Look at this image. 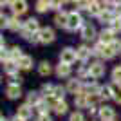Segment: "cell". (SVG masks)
<instances>
[{"mask_svg": "<svg viewBox=\"0 0 121 121\" xmlns=\"http://www.w3.org/2000/svg\"><path fill=\"white\" fill-rule=\"evenodd\" d=\"M40 22L36 20V18H33V16H31V18H27V20L24 22V29H22V38H25V40L29 42V38L33 35H36V33H40Z\"/></svg>", "mask_w": 121, "mask_h": 121, "instance_id": "obj_1", "label": "cell"}, {"mask_svg": "<svg viewBox=\"0 0 121 121\" xmlns=\"http://www.w3.org/2000/svg\"><path fill=\"white\" fill-rule=\"evenodd\" d=\"M49 105H51V110H52V114L54 116H65V114H69V103H67V99H54V98H51Z\"/></svg>", "mask_w": 121, "mask_h": 121, "instance_id": "obj_2", "label": "cell"}, {"mask_svg": "<svg viewBox=\"0 0 121 121\" xmlns=\"http://www.w3.org/2000/svg\"><path fill=\"white\" fill-rule=\"evenodd\" d=\"M107 72V67H105V61L103 60H94L89 63V74H91V78H94V80H99V78H103Z\"/></svg>", "mask_w": 121, "mask_h": 121, "instance_id": "obj_3", "label": "cell"}, {"mask_svg": "<svg viewBox=\"0 0 121 121\" xmlns=\"http://www.w3.org/2000/svg\"><path fill=\"white\" fill-rule=\"evenodd\" d=\"M65 89L69 94H72V96H76V94H81L83 92V80H80L78 76H72V78H69L65 83Z\"/></svg>", "mask_w": 121, "mask_h": 121, "instance_id": "obj_4", "label": "cell"}, {"mask_svg": "<svg viewBox=\"0 0 121 121\" xmlns=\"http://www.w3.org/2000/svg\"><path fill=\"white\" fill-rule=\"evenodd\" d=\"M4 94L7 99L15 101V99H20L22 96H25L24 91H22V85H16V83H7L4 89Z\"/></svg>", "mask_w": 121, "mask_h": 121, "instance_id": "obj_5", "label": "cell"}, {"mask_svg": "<svg viewBox=\"0 0 121 121\" xmlns=\"http://www.w3.org/2000/svg\"><path fill=\"white\" fill-rule=\"evenodd\" d=\"M60 61L61 63H67V65H74L78 61V52L72 47H63L60 51Z\"/></svg>", "mask_w": 121, "mask_h": 121, "instance_id": "obj_6", "label": "cell"}, {"mask_svg": "<svg viewBox=\"0 0 121 121\" xmlns=\"http://www.w3.org/2000/svg\"><path fill=\"white\" fill-rule=\"evenodd\" d=\"M83 18H81L80 11H71L69 13V22H67V31H78L83 27Z\"/></svg>", "mask_w": 121, "mask_h": 121, "instance_id": "obj_7", "label": "cell"}, {"mask_svg": "<svg viewBox=\"0 0 121 121\" xmlns=\"http://www.w3.org/2000/svg\"><path fill=\"white\" fill-rule=\"evenodd\" d=\"M15 116H18V117H22V119H25V121H31L33 119V116H35V107H31L29 103H22V105H18L16 107V114Z\"/></svg>", "mask_w": 121, "mask_h": 121, "instance_id": "obj_8", "label": "cell"}, {"mask_svg": "<svg viewBox=\"0 0 121 121\" xmlns=\"http://www.w3.org/2000/svg\"><path fill=\"white\" fill-rule=\"evenodd\" d=\"M98 119L99 121H116V108H112L110 105H103L99 107L98 112Z\"/></svg>", "mask_w": 121, "mask_h": 121, "instance_id": "obj_9", "label": "cell"}, {"mask_svg": "<svg viewBox=\"0 0 121 121\" xmlns=\"http://www.w3.org/2000/svg\"><path fill=\"white\" fill-rule=\"evenodd\" d=\"M54 76L58 80H69L72 78V65H67V63H58L54 67Z\"/></svg>", "mask_w": 121, "mask_h": 121, "instance_id": "obj_10", "label": "cell"}, {"mask_svg": "<svg viewBox=\"0 0 121 121\" xmlns=\"http://www.w3.org/2000/svg\"><path fill=\"white\" fill-rule=\"evenodd\" d=\"M76 52H78V61H80V63H89V60L94 56L92 47L85 45V43H81L80 47H76Z\"/></svg>", "mask_w": 121, "mask_h": 121, "instance_id": "obj_11", "label": "cell"}, {"mask_svg": "<svg viewBox=\"0 0 121 121\" xmlns=\"http://www.w3.org/2000/svg\"><path fill=\"white\" fill-rule=\"evenodd\" d=\"M38 36H40V43H42V45L52 43V42L56 40V33H54L52 27H42L40 33H38Z\"/></svg>", "mask_w": 121, "mask_h": 121, "instance_id": "obj_12", "label": "cell"}, {"mask_svg": "<svg viewBox=\"0 0 121 121\" xmlns=\"http://www.w3.org/2000/svg\"><path fill=\"white\" fill-rule=\"evenodd\" d=\"M11 13L15 16H22L27 13V9H29V5H27V0H13L11 2Z\"/></svg>", "mask_w": 121, "mask_h": 121, "instance_id": "obj_13", "label": "cell"}, {"mask_svg": "<svg viewBox=\"0 0 121 121\" xmlns=\"http://www.w3.org/2000/svg\"><path fill=\"white\" fill-rule=\"evenodd\" d=\"M80 35H81V38L85 42H89V40H96L98 38V31H96V27L92 24H83V27L80 29Z\"/></svg>", "mask_w": 121, "mask_h": 121, "instance_id": "obj_14", "label": "cell"}, {"mask_svg": "<svg viewBox=\"0 0 121 121\" xmlns=\"http://www.w3.org/2000/svg\"><path fill=\"white\" fill-rule=\"evenodd\" d=\"M117 36L114 35V31L107 25L105 29H101L99 33H98V42H101V43H105V45H108V43H112V42L116 40Z\"/></svg>", "mask_w": 121, "mask_h": 121, "instance_id": "obj_15", "label": "cell"}, {"mask_svg": "<svg viewBox=\"0 0 121 121\" xmlns=\"http://www.w3.org/2000/svg\"><path fill=\"white\" fill-rule=\"evenodd\" d=\"M74 107H76V110H89V107H91L89 94H85V92L76 94L74 96Z\"/></svg>", "mask_w": 121, "mask_h": 121, "instance_id": "obj_16", "label": "cell"}, {"mask_svg": "<svg viewBox=\"0 0 121 121\" xmlns=\"http://www.w3.org/2000/svg\"><path fill=\"white\" fill-rule=\"evenodd\" d=\"M101 89L99 81L94 80V78H89V80H83V92L85 94H98Z\"/></svg>", "mask_w": 121, "mask_h": 121, "instance_id": "obj_17", "label": "cell"}, {"mask_svg": "<svg viewBox=\"0 0 121 121\" xmlns=\"http://www.w3.org/2000/svg\"><path fill=\"white\" fill-rule=\"evenodd\" d=\"M36 71H38V74H40L42 78H49L51 74H54V67L51 65V61L42 60L40 63L36 65Z\"/></svg>", "mask_w": 121, "mask_h": 121, "instance_id": "obj_18", "label": "cell"}, {"mask_svg": "<svg viewBox=\"0 0 121 121\" xmlns=\"http://www.w3.org/2000/svg\"><path fill=\"white\" fill-rule=\"evenodd\" d=\"M16 65H18V69H20L22 72H29V71H33L35 60H33V56H29V54H24V56L20 58V60L16 61Z\"/></svg>", "mask_w": 121, "mask_h": 121, "instance_id": "obj_19", "label": "cell"}, {"mask_svg": "<svg viewBox=\"0 0 121 121\" xmlns=\"http://www.w3.org/2000/svg\"><path fill=\"white\" fill-rule=\"evenodd\" d=\"M2 67H4V74L7 76V78L20 72V69H18V65H16V61H13V60H4V61H2Z\"/></svg>", "mask_w": 121, "mask_h": 121, "instance_id": "obj_20", "label": "cell"}, {"mask_svg": "<svg viewBox=\"0 0 121 121\" xmlns=\"http://www.w3.org/2000/svg\"><path fill=\"white\" fill-rule=\"evenodd\" d=\"M42 99H43V96L40 94V91H29V92H25V103H29L31 107H36Z\"/></svg>", "mask_w": 121, "mask_h": 121, "instance_id": "obj_21", "label": "cell"}, {"mask_svg": "<svg viewBox=\"0 0 121 121\" xmlns=\"http://www.w3.org/2000/svg\"><path fill=\"white\" fill-rule=\"evenodd\" d=\"M7 29H9L11 33H18V31L22 33V29H24V22H22L18 16H11L9 20H7Z\"/></svg>", "mask_w": 121, "mask_h": 121, "instance_id": "obj_22", "label": "cell"}, {"mask_svg": "<svg viewBox=\"0 0 121 121\" xmlns=\"http://www.w3.org/2000/svg\"><path fill=\"white\" fill-rule=\"evenodd\" d=\"M54 91H56V83H43L40 87V94L43 96V99L54 98Z\"/></svg>", "mask_w": 121, "mask_h": 121, "instance_id": "obj_23", "label": "cell"}, {"mask_svg": "<svg viewBox=\"0 0 121 121\" xmlns=\"http://www.w3.org/2000/svg\"><path fill=\"white\" fill-rule=\"evenodd\" d=\"M67 22H69V13H65V11H58V13L54 15V24H56V27L67 29Z\"/></svg>", "mask_w": 121, "mask_h": 121, "instance_id": "obj_24", "label": "cell"}, {"mask_svg": "<svg viewBox=\"0 0 121 121\" xmlns=\"http://www.w3.org/2000/svg\"><path fill=\"white\" fill-rule=\"evenodd\" d=\"M99 94H101V98H103V101L112 99V96H114V83L110 81V83H105V85H101Z\"/></svg>", "mask_w": 121, "mask_h": 121, "instance_id": "obj_25", "label": "cell"}, {"mask_svg": "<svg viewBox=\"0 0 121 121\" xmlns=\"http://www.w3.org/2000/svg\"><path fill=\"white\" fill-rule=\"evenodd\" d=\"M25 52L24 51H22V47L20 45H13L9 49V54H7V60H13V61H18L22 58V56H24Z\"/></svg>", "mask_w": 121, "mask_h": 121, "instance_id": "obj_26", "label": "cell"}, {"mask_svg": "<svg viewBox=\"0 0 121 121\" xmlns=\"http://www.w3.org/2000/svg\"><path fill=\"white\" fill-rule=\"evenodd\" d=\"M76 76L80 78V80H89L91 74H89V63H81L78 69H76Z\"/></svg>", "mask_w": 121, "mask_h": 121, "instance_id": "obj_27", "label": "cell"}, {"mask_svg": "<svg viewBox=\"0 0 121 121\" xmlns=\"http://www.w3.org/2000/svg\"><path fill=\"white\" fill-rule=\"evenodd\" d=\"M35 9L38 11V13H47V11L51 9V0H36Z\"/></svg>", "mask_w": 121, "mask_h": 121, "instance_id": "obj_28", "label": "cell"}, {"mask_svg": "<svg viewBox=\"0 0 121 121\" xmlns=\"http://www.w3.org/2000/svg\"><path fill=\"white\" fill-rule=\"evenodd\" d=\"M110 80H112V83L121 85V65H116L110 71Z\"/></svg>", "mask_w": 121, "mask_h": 121, "instance_id": "obj_29", "label": "cell"}, {"mask_svg": "<svg viewBox=\"0 0 121 121\" xmlns=\"http://www.w3.org/2000/svg\"><path fill=\"white\" fill-rule=\"evenodd\" d=\"M67 121H87L85 112L83 110H72L71 114H69V119Z\"/></svg>", "mask_w": 121, "mask_h": 121, "instance_id": "obj_30", "label": "cell"}, {"mask_svg": "<svg viewBox=\"0 0 121 121\" xmlns=\"http://www.w3.org/2000/svg\"><path fill=\"white\" fill-rule=\"evenodd\" d=\"M69 94L65 89V85H56V91H54V99H65V96Z\"/></svg>", "mask_w": 121, "mask_h": 121, "instance_id": "obj_31", "label": "cell"}, {"mask_svg": "<svg viewBox=\"0 0 121 121\" xmlns=\"http://www.w3.org/2000/svg\"><path fill=\"white\" fill-rule=\"evenodd\" d=\"M108 27L114 31V35H116V36L121 35V18H117V16H116V18H114V20L108 24Z\"/></svg>", "mask_w": 121, "mask_h": 121, "instance_id": "obj_32", "label": "cell"}, {"mask_svg": "<svg viewBox=\"0 0 121 121\" xmlns=\"http://www.w3.org/2000/svg\"><path fill=\"white\" fill-rule=\"evenodd\" d=\"M112 101L121 105V85H116L114 83V96H112Z\"/></svg>", "mask_w": 121, "mask_h": 121, "instance_id": "obj_33", "label": "cell"}, {"mask_svg": "<svg viewBox=\"0 0 121 121\" xmlns=\"http://www.w3.org/2000/svg\"><path fill=\"white\" fill-rule=\"evenodd\" d=\"M91 4H92V0H76V7H78V9H85V11H89Z\"/></svg>", "mask_w": 121, "mask_h": 121, "instance_id": "obj_34", "label": "cell"}, {"mask_svg": "<svg viewBox=\"0 0 121 121\" xmlns=\"http://www.w3.org/2000/svg\"><path fill=\"white\" fill-rule=\"evenodd\" d=\"M65 4V0H51V9H54L56 13L61 11V5Z\"/></svg>", "mask_w": 121, "mask_h": 121, "instance_id": "obj_35", "label": "cell"}, {"mask_svg": "<svg viewBox=\"0 0 121 121\" xmlns=\"http://www.w3.org/2000/svg\"><path fill=\"white\" fill-rule=\"evenodd\" d=\"M7 83H16V85H22V83H24V78H22L20 74L9 76V78H7Z\"/></svg>", "mask_w": 121, "mask_h": 121, "instance_id": "obj_36", "label": "cell"}, {"mask_svg": "<svg viewBox=\"0 0 121 121\" xmlns=\"http://www.w3.org/2000/svg\"><path fill=\"white\" fill-rule=\"evenodd\" d=\"M110 45H112V47H114V51H116L117 54H119V52H121V38H116V40L112 42Z\"/></svg>", "mask_w": 121, "mask_h": 121, "instance_id": "obj_37", "label": "cell"}, {"mask_svg": "<svg viewBox=\"0 0 121 121\" xmlns=\"http://www.w3.org/2000/svg\"><path fill=\"white\" fill-rule=\"evenodd\" d=\"M36 121H52L51 114H42V116H36Z\"/></svg>", "mask_w": 121, "mask_h": 121, "instance_id": "obj_38", "label": "cell"}, {"mask_svg": "<svg viewBox=\"0 0 121 121\" xmlns=\"http://www.w3.org/2000/svg\"><path fill=\"white\" fill-rule=\"evenodd\" d=\"M105 2H107V5L112 9V7H116V5H117V2H119V0H105Z\"/></svg>", "mask_w": 121, "mask_h": 121, "instance_id": "obj_39", "label": "cell"}, {"mask_svg": "<svg viewBox=\"0 0 121 121\" xmlns=\"http://www.w3.org/2000/svg\"><path fill=\"white\" fill-rule=\"evenodd\" d=\"M11 2H13V0H0V4H2V7H4V5H7V4L11 5Z\"/></svg>", "mask_w": 121, "mask_h": 121, "instance_id": "obj_40", "label": "cell"}, {"mask_svg": "<svg viewBox=\"0 0 121 121\" xmlns=\"http://www.w3.org/2000/svg\"><path fill=\"white\" fill-rule=\"evenodd\" d=\"M11 121H25V119H22V117H18V116H13V117H11Z\"/></svg>", "mask_w": 121, "mask_h": 121, "instance_id": "obj_41", "label": "cell"}, {"mask_svg": "<svg viewBox=\"0 0 121 121\" xmlns=\"http://www.w3.org/2000/svg\"><path fill=\"white\" fill-rule=\"evenodd\" d=\"M0 121H11V117H7V116H4V114H2V117H0Z\"/></svg>", "mask_w": 121, "mask_h": 121, "instance_id": "obj_42", "label": "cell"}, {"mask_svg": "<svg viewBox=\"0 0 121 121\" xmlns=\"http://www.w3.org/2000/svg\"><path fill=\"white\" fill-rule=\"evenodd\" d=\"M67 2H72V4H76V0H65V4H67Z\"/></svg>", "mask_w": 121, "mask_h": 121, "instance_id": "obj_43", "label": "cell"}, {"mask_svg": "<svg viewBox=\"0 0 121 121\" xmlns=\"http://www.w3.org/2000/svg\"><path fill=\"white\" fill-rule=\"evenodd\" d=\"M89 121H99V119H89Z\"/></svg>", "mask_w": 121, "mask_h": 121, "instance_id": "obj_44", "label": "cell"}]
</instances>
